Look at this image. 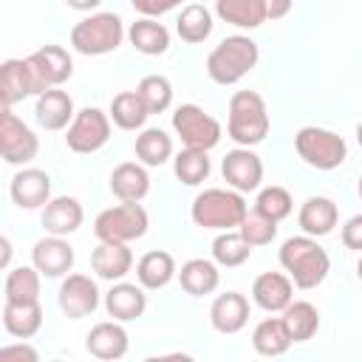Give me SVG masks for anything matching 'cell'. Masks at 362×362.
Masks as SVG:
<instances>
[{"label": "cell", "instance_id": "12", "mask_svg": "<svg viewBox=\"0 0 362 362\" xmlns=\"http://www.w3.org/2000/svg\"><path fill=\"white\" fill-rule=\"evenodd\" d=\"M221 173L226 178V184L238 192H252L260 187L263 181V161L257 153H252L249 147H238V150H229L223 156V164H221Z\"/></svg>", "mask_w": 362, "mask_h": 362}, {"label": "cell", "instance_id": "33", "mask_svg": "<svg viewBox=\"0 0 362 362\" xmlns=\"http://www.w3.org/2000/svg\"><path fill=\"white\" fill-rule=\"evenodd\" d=\"M147 116H150V110H147L144 99L139 96V90H122V93H116L113 102H110V119H113V124L122 127V130H136V127H141V124L147 122Z\"/></svg>", "mask_w": 362, "mask_h": 362}, {"label": "cell", "instance_id": "42", "mask_svg": "<svg viewBox=\"0 0 362 362\" xmlns=\"http://www.w3.org/2000/svg\"><path fill=\"white\" fill-rule=\"evenodd\" d=\"M37 359H40L37 348H31L25 339L17 342V345H6V348H0V362H37Z\"/></svg>", "mask_w": 362, "mask_h": 362}, {"label": "cell", "instance_id": "20", "mask_svg": "<svg viewBox=\"0 0 362 362\" xmlns=\"http://www.w3.org/2000/svg\"><path fill=\"white\" fill-rule=\"evenodd\" d=\"M337 221H339V209H337V204H334L331 198H325V195H311V198L300 206V215H297L300 229H303L305 235H311V238H322V235L334 232Z\"/></svg>", "mask_w": 362, "mask_h": 362}, {"label": "cell", "instance_id": "49", "mask_svg": "<svg viewBox=\"0 0 362 362\" xmlns=\"http://www.w3.org/2000/svg\"><path fill=\"white\" fill-rule=\"evenodd\" d=\"M356 274H359V280H362V257H359V263H356Z\"/></svg>", "mask_w": 362, "mask_h": 362}, {"label": "cell", "instance_id": "45", "mask_svg": "<svg viewBox=\"0 0 362 362\" xmlns=\"http://www.w3.org/2000/svg\"><path fill=\"white\" fill-rule=\"evenodd\" d=\"M294 0H266V14L269 20H283L288 11H291Z\"/></svg>", "mask_w": 362, "mask_h": 362}, {"label": "cell", "instance_id": "25", "mask_svg": "<svg viewBox=\"0 0 362 362\" xmlns=\"http://www.w3.org/2000/svg\"><path fill=\"white\" fill-rule=\"evenodd\" d=\"M110 192L119 201H141L150 192V175L141 164L124 161L110 173Z\"/></svg>", "mask_w": 362, "mask_h": 362}, {"label": "cell", "instance_id": "31", "mask_svg": "<svg viewBox=\"0 0 362 362\" xmlns=\"http://www.w3.org/2000/svg\"><path fill=\"white\" fill-rule=\"evenodd\" d=\"M136 277L144 288H164L173 277H175V260L170 252H147L139 263H136Z\"/></svg>", "mask_w": 362, "mask_h": 362}, {"label": "cell", "instance_id": "36", "mask_svg": "<svg viewBox=\"0 0 362 362\" xmlns=\"http://www.w3.org/2000/svg\"><path fill=\"white\" fill-rule=\"evenodd\" d=\"M136 156L147 167H158L173 156V139L161 127H147L136 136Z\"/></svg>", "mask_w": 362, "mask_h": 362}, {"label": "cell", "instance_id": "41", "mask_svg": "<svg viewBox=\"0 0 362 362\" xmlns=\"http://www.w3.org/2000/svg\"><path fill=\"white\" fill-rule=\"evenodd\" d=\"M238 232L246 238L249 246H266V243H272L277 238V221H272V218H266V215H260L255 209V212H246V218L240 221Z\"/></svg>", "mask_w": 362, "mask_h": 362}, {"label": "cell", "instance_id": "43", "mask_svg": "<svg viewBox=\"0 0 362 362\" xmlns=\"http://www.w3.org/2000/svg\"><path fill=\"white\" fill-rule=\"evenodd\" d=\"M133 3V8L139 11V14H144V17H161V14H167L170 8H175L181 0H130Z\"/></svg>", "mask_w": 362, "mask_h": 362}, {"label": "cell", "instance_id": "16", "mask_svg": "<svg viewBox=\"0 0 362 362\" xmlns=\"http://www.w3.org/2000/svg\"><path fill=\"white\" fill-rule=\"evenodd\" d=\"M252 300L263 311L277 314L294 300V283H291V277H286L280 272H263L252 283Z\"/></svg>", "mask_w": 362, "mask_h": 362}, {"label": "cell", "instance_id": "5", "mask_svg": "<svg viewBox=\"0 0 362 362\" xmlns=\"http://www.w3.org/2000/svg\"><path fill=\"white\" fill-rule=\"evenodd\" d=\"M122 40H124V25H122V17L113 11L90 14L71 28V45L85 57L110 54L122 45Z\"/></svg>", "mask_w": 362, "mask_h": 362}, {"label": "cell", "instance_id": "2", "mask_svg": "<svg viewBox=\"0 0 362 362\" xmlns=\"http://www.w3.org/2000/svg\"><path fill=\"white\" fill-rule=\"evenodd\" d=\"M260 59L257 42L243 37V34H232L226 40H221L209 57H206V74L212 82L218 85H235L240 82Z\"/></svg>", "mask_w": 362, "mask_h": 362}, {"label": "cell", "instance_id": "14", "mask_svg": "<svg viewBox=\"0 0 362 362\" xmlns=\"http://www.w3.org/2000/svg\"><path fill=\"white\" fill-rule=\"evenodd\" d=\"M11 201L20 209H37L51 201V175L37 167H25L11 178Z\"/></svg>", "mask_w": 362, "mask_h": 362}, {"label": "cell", "instance_id": "23", "mask_svg": "<svg viewBox=\"0 0 362 362\" xmlns=\"http://www.w3.org/2000/svg\"><path fill=\"white\" fill-rule=\"evenodd\" d=\"M85 348L96 359H122L127 354V331L116 322H99L88 331Z\"/></svg>", "mask_w": 362, "mask_h": 362}, {"label": "cell", "instance_id": "30", "mask_svg": "<svg viewBox=\"0 0 362 362\" xmlns=\"http://www.w3.org/2000/svg\"><path fill=\"white\" fill-rule=\"evenodd\" d=\"M127 37H130L133 48L141 51V54H147V57H158V54H164V51L170 48V31H167L161 23H156L153 17L136 20V23L130 25Z\"/></svg>", "mask_w": 362, "mask_h": 362}, {"label": "cell", "instance_id": "28", "mask_svg": "<svg viewBox=\"0 0 362 362\" xmlns=\"http://www.w3.org/2000/svg\"><path fill=\"white\" fill-rule=\"evenodd\" d=\"M280 314L291 342H305L320 331V311L308 300H291Z\"/></svg>", "mask_w": 362, "mask_h": 362}, {"label": "cell", "instance_id": "48", "mask_svg": "<svg viewBox=\"0 0 362 362\" xmlns=\"http://www.w3.org/2000/svg\"><path fill=\"white\" fill-rule=\"evenodd\" d=\"M356 141H359V147H362V122L356 124Z\"/></svg>", "mask_w": 362, "mask_h": 362}, {"label": "cell", "instance_id": "39", "mask_svg": "<svg viewBox=\"0 0 362 362\" xmlns=\"http://www.w3.org/2000/svg\"><path fill=\"white\" fill-rule=\"evenodd\" d=\"M139 96L144 99L147 110L150 113H164L170 105H173V85L167 76L161 74H147L141 82H139Z\"/></svg>", "mask_w": 362, "mask_h": 362}, {"label": "cell", "instance_id": "44", "mask_svg": "<svg viewBox=\"0 0 362 362\" xmlns=\"http://www.w3.org/2000/svg\"><path fill=\"white\" fill-rule=\"evenodd\" d=\"M342 243L354 252H362V215H354L342 226Z\"/></svg>", "mask_w": 362, "mask_h": 362}, {"label": "cell", "instance_id": "26", "mask_svg": "<svg viewBox=\"0 0 362 362\" xmlns=\"http://www.w3.org/2000/svg\"><path fill=\"white\" fill-rule=\"evenodd\" d=\"M178 283L187 294L192 297H204V294H212L221 283V272L212 260H204V257H192L181 266L178 272Z\"/></svg>", "mask_w": 362, "mask_h": 362}, {"label": "cell", "instance_id": "9", "mask_svg": "<svg viewBox=\"0 0 362 362\" xmlns=\"http://www.w3.org/2000/svg\"><path fill=\"white\" fill-rule=\"evenodd\" d=\"M48 85L42 82V76L37 74V68L31 65V59H6L0 65V99L3 107H11L17 102H23L25 96H40L45 93Z\"/></svg>", "mask_w": 362, "mask_h": 362}, {"label": "cell", "instance_id": "11", "mask_svg": "<svg viewBox=\"0 0 362 362\" xmlns=\"http://www.w3.org/2000/svg\"><path fill=\"white\" fill-rule=\"evenodd\" d=\"M0 153L6 164H28L40 153V139L23 119L11 113V107H3L0 116Z\"/></svg>", "mask_w": 362, "mask_h": 362}, {"label": "cell", "instance_id": "22", "mask_svg": "<svg viewBox=\"0 0 362 362\" xmlns=\"http://www.w3.org/2000/svg\"><path fill=\"white\" fill-rule=\"evenodd\" d=\"M34 113H37L40 127H45V130H62L76 116L74 113V99L59 88H48L45 93H40Z\"/></svg>", "mask_w": 362, "mask_h": 362}, {"label": "cell", "instance_id": "34", "mask_svg": "<svg viewBox=\"0 0 362 362\" xmlns=\"http://www.w3.org/2000/svg\"><path fill=\"white\" fill-rule=\"evenodd\" d=\"M175 31L184 42H204L209 34H212V14L206 6L201 3H189L181 8L178 20H175Z\"/></svg>", "mask_w": 362, "mask_h": 362}, {"label": "cell", "instance_id": "37", "mask_svg": "<svg viewBox=\"0 0 362 362\" xmlns=\"http://www.w3.org/2000/svg\"><path fill=\"white\" fill-rule=\"evenodd\" d=\"M252 255V246L246 243V238L240 232H221L215 240H212V257L218 266H226V269H235L240 263H246Z\"/></svg>", "mask_w": 362, "mask_h": 362}, {"label": "cell", "instance_id": "13", "mask_svg": "<svg viewBox=\"0 0 362 362\" xmlns=\"http://www.w3.org/2000/svg\"><path fill=\"white\" fill-rule=\"evenodd\" d=\"M57 300H59V308H62L65 317L82 320V317H88V314L96 311V305H99V288H96V283L88 274H68L62 280V286H59Z\"/></svg>", "mask_w": 362, "mask_h": 362}, {"label": "cell", "instance_id": "3", "mask_svg": "<svg viewBox=\"0 0 362 362\" xmlns=\"http://www.w3.org/2000/svg\"><path fill=\"white\" fill-rule=\"evenodd\" d=\"M226 133L240 147H255L269 136V110L260 93L238 90L229 99V122Z\"/></svg>", "mask_w": 362, "mask_h": 362}, {"label": "cell", "instance_id": "27", "mask_svg": "<svg viewBox=\"0 0 362 362\" xmlns=\"http://www.w3.org/2000/svg\"><path fill=\"white\" fill-rule=\"evenodd\" d=\"M3 328L17 339H31L42 328V308L37 303H6L3 305Z\"/></svg>", "mask_w": 362, "mask_h": 362}, {"label": "cell", "instance_id": "32", "mask_svg": "<svg viewBox=\"0 0 362 362\" xmlns=\"http://www.w3.org/2000/svg\"><path fill=\"white\" fill-rule=\"evenodd\" d=\"M252 345H255V351L260 356H280V354H286L291 348V337H288V331H286L280 317H269V320L255 325Z\"/></svg>", "mask_w": 362, "mask_h": 362}, {"label": "cell", "instance_id": "18", "mask_svg": "<svg viewBox=\"0 0 362 362\" xmlns=\"http://www.w3.org/2000/svg\"><path fill=\"white\" fill-rule=\"evenodd\" d=\"M82 218H85L82 204L76 198H71V195H59V198H51L45 204L42 229L48 235H62L65 238V235H71V232H76L82 226Z\"/></svg>", "mask_w": 362, "mask_h": 362}, {"label": "cell", "instance_id": "35", "mask_svg": "<svg viewBox=\"0 0 362 362\" xmlns=\"http://www.w3.org/2000/svg\"><path fill=\"white\" fill-rule=\"evenodd\" d=\"M6 303H37L40 300V269L17 266L6 274Z\"/></svg>", "mask_w": 362, "mask_h": 362}, {"label": "cell", "instance_id": "8", "mask_svg": "<svg viewBox=\"0 0 362 362\" xmlns=\"http://www.w3.org/2000/svg\"><path fill=\"white\" fill-rule=\"evenodd\" d=\"M173 130L181 136L187 147L195 150H212L221 141V122L212 119L198 105H181L173 113Z\"/></svg>", "mask_w": 362, "mask_h": 362}, {"label": "cell", "instance_id": "10", "mask_svg": "<svg viewBox=\"0 0 362 362\" xmlns=\"http://www.w3.org/2000/svg\"><path fill=\"white\" fill-rule=\"evenodd\" d=\"M107 139H110V119L99 107H82L65 133V144L74 153H96L107 144Z\"/></svg>", "mask_w": 362, "mask_h": 362}, {"label": "cell", "instance_id": "50", "mask_svg": "<svg viewBox=\"0 0 362 362\" xmlns=\"http://www.w3.org/2000/svg\"><path fill=\"white\" fill-rule=\"evenodd\" d=\"M359 198H362V178H359Z\"/></svg>", "mask_w": 362, "mask_h": 362}, {"label": "cell", "instance_id": "1", "mask_svg": "<svg viewBox=\"0 0 362 362\" xmlns=\"http://www.w3.org/2000/svg\"><path fill=\"white\" fill-rule=\"evenodd\" d=\"M280 266L297 288H317L328 277L331 257L311 235H297L280 246Z\"/></svg>", "mask_w": 362, "mask_h": 362}, {"label": "cell", "instance_id": "29", "mask_svg": "<svg viewBox=\"0 0 362 362\" xmlns=\"http://www.w3.org/2000/svg\"><path fill=\"white\" fill-rule=\"evenodd\" d=\"M215 11L223 23L238 28H257L269 20L266 0H215Z\"/></svg>", "mask_w": 362, "mask_h": 362}, {"label": "cell", "instance_id": "19", "mask_svg": "<svg viewBox=\"0 0 362 362\" xmlns=\"http://www.w3.org/2000/svg\"><path fill=\"white\" fill-rule=\"evenodd\" d=\"M90 269L102 280H122L133 269V252L127 243H113V240H99V246L90 255Z\"/></svg>", "mask_w": 362, "mask_h": 362}, {"label": "cell", "instance_id": "17", "mask_svg": "<svg viewBox=\"0 0 362 362\" xmlns=\"http://www.w3.org/2000/svg\"><path fill=\"white\" fill-rule=\"evenodd\" d=\"M209 322L221 334H238L249 322V300L240 291L218 294L209 308Z\"/></svg>", "mask_w": 362, "mask_h": 362}, {"label": "cell", "instance_id": "40", "mask_svg": "<svg viewBox=\"0 0 362 362\" xmlns=\"http://www.w3.org/2000/svg\"><path fill=\"white\" fill-rule=\"evenodd\" d=\"M255 209H257L260 215H266V218H272V221H277V223H280L283 218H288V215H291L294 201H291L288 189H283V187H266V189H260V192H257Z\"/></svg>", "mask_w": 362, "mask_h": 362}, {"label": "cell", "instance_id": "46", "mask_svg": "<svg viewBox=\"0 0 362 362\" xmlns=\"http://www.w3.org/2000/svg\"><path fill=\"white\" fill-rule=\"evenodd\" d=\"M71 8H76V11H90V8H96L102 0H65Z\"/></svg>", "mask_w": 362, "mask_h": 362}, {"label": "cell", "instance_id": "15", "mask_svg": "<svg viewBox=\"0 0 362 362\" xmlns=\"http://www.w3.org/2000/svg\"><path fill=\"white\" fill-rule=\"evenodd\" d=\"M31 260L40 269V274H45V277H62L74 266V249H71L68 240H62V235H48V238H40L34 243Z\"/></svg>", "mask_w": 362, "mask_h": 362}, {"label": "cell", "instance_id": "47", "mask_svg": "<svg viewBox=\"0 0 362 362\" xmlns=\"http://www.w3.org/2000/svg\"><path fill=\"white\" fill-rule=\"evenodd\" d=\"M0 249H3L0 266H3V269H8V260H11V240H8V238H0Z\"/></svg>", "mask_w": 362, "mask_h": 362}, {"label": "cell", "instance_id": "38", "mask_svg": "<svg viewBox=\"0 0 362 362\" xmlns=\"http://www.w3.org/2000/svg\"><path fill=\"white\" fill-rule=\"evenodd\" d=\"M173 170H175V178L187 187H198L201 181H206L209 175V156L206 150H195V147H187L175 156L173 161Z\"/></svg>", "mask_w": 362, "mask_h": 362}, {"label": "cell", "instance_id": "24", "mask_svg": "<svg viewBox=\"0 0 362 362\" xmlns=\"http://www.w3.org/2000/svg\"><path fill=\"white\" fill-rule=\"evenodd\" d=\"M28 59H31V65L37 68V74L42 76V82H45L48 88L62 85V82L71 79V74H74L71 54H68L62 45H42V48H37Z\"/></svg>", "mask_w": 362, "mask_h": 362}, {"label": "cell", "instance_id": "21", "mask_svg": "<svg viewBox=\"0 0 362 362\" xmlns=\"http://www.w3.org/2000/svg\"><path fill=\"white\" fill-rule=\"evenodd\" d=\"M105 308L113 320L119 322H130L136 317L144 314L147 308V294H144V286L139 283H116L107 294H105Z\"/></svg>", "mask_w": 362, "mask_h": 362}, {"label": "cell", "instance_id": "7", "mask_svg": "<svg viewBox=\"0 0 362 362\" xmlns=\"http://www.w3.org/2000/svg\"><path fill=\"white\" fill-rule=\"evenodd\" d=\"M294 150L297 156L314 167V170H337L345 158H348V147H345V139L337 136L334 130H325V127H300L297 136H294Z\"/></svg>", "mask_w": 362, "mask_h": 362}, {"label": "cell", "instance_id": "4", "mask_svg": "<svg viewBox=\"0 0 362 362\" xmlns=\"http://www.w3.org/2000/svg\"><path fill=\"white\" fill-rule=\"evenodd\" d=\"M249 206L243 201V195L238 189H221V187H212V189H204L201 195H195L192 201V221L204 229H238L240 221L246 218Z\"/></svg>", "mask_w": 362, "mask_h": 362}, {"label": "cell", "instance_id": "6", "mask_svg": "<svg viewBox=\"0 0 362 362\" xmlns=\"http://www.w3.org/2000/svg\"><path fill=\"white\" fill-rule=\"evenodd\" d=\"M150 226L147 209L139 201H122L119 206L102 209L93 221V235L99 240H113V243H130L144 238Z\"/></svg>", "mask_w": 362, "mask_h": 362}]
</instances>
